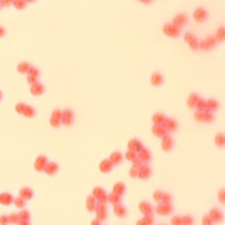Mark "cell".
Instances as JSON below:
<instances>
[{
  "instance_id": "37",
  "label": "cell",
  "mask_w": 225,
  "mask_h": 225,
  "mask_svg": "<svg viewBox=\"0 0 225 225\" xmlns=\"http://www.w3.org/2000/svg\"><path fill=\"white\" fill-rule=\"evenodd\" d=\"M196 109L199 110V111H207L208 109H207V100H206V99H200Z\"/></svg>"
},
{
  "instance_id": "6",
  "label": "cell",
  "mask_w": 225,
  "mask_h": 225,
  "mask_svg": "<svg viewBox=\"0 0 225 225\" xmlns=\"http://www.w3.org/2000/svg\"><path fill=\"white\" fill-rule=\"evenodd\" d=\"M187 23V14L184 13H180V14H176L174 16L173 21H172V24H173L174 27H177V28H181V27H184Z\"/></svg>"
},
{
  "instance_id": "7",
  "label": "cell",
  "mask_w": 225,
  "mask_h": 225,
  "mask_svg": "<svg viewBox=\"0 0 225 225\" xmlns=\"http://www.w3.org/2000/svg\"><path fill=\"white\" fill-rule=\"evenodd\" d=\"M163 32H165L166 35H169V37H177L180 30L177 27H174L172 23H166V24L163 26Z\"/></svg>"
},
{
  "instance_id": "57",
  "label": "cell",
  "mask_w": 225,
  "mask_h": 225,
  "mask_svg": "<svg viewBox=\"0 0 225 225\" xmlns=\"http://www.w3.org/2000/svg\"><path fill=\"white\" fill-rule=\"evenodd\" d=\"M16 109H17V111H19V113H24V110H26V104L19 103L17 106H16Z\"/></svg>"
},
{
  "instance_id": "29",
  "label": "cell",
  "mask_w": 225,
  "mask_h": 225,
  "mask_svg": "<svg viewBox=\"0 0 225 225\" xmlns=\"http://www.w3.org/2000/svg\"><path fill=\"white\" fill-rule=\"evenodd\" d=\"M114 214H116L117 217L122 218V217L127 215V208L122 206V204H117V206H114Z\"/></svg>"
},
{
  "instance_id": "33",
  "label": "cell",
  "mask_w": 225,
  "mask_h": 225,
  "mask_svg": "<svg viewBox=\"0 0 225 225\" xmlns=\"http://www.w3.org/2000/svg\"><path fill=\"white\" fill-rule=\"evenodd\" d=\"M214 142L217 144V146L222 148L225 145V135L222 134V132H218V134L215 135V138H214Z\"/></svg>"
},
{
  "instance_id": "11",
  "label": "cell",
  "mask_w": 225,
  "mask_h": 225,
  "mask_svg": "<svg viewBox=\"0 0 225 225\" xmlns=\"http://www.w3.org/2000/svg\"><path fill=\"white\" fill-rule=\"evenodd\" d=\"M155 211L158 212V214H161V215H167V214H170V212L173 211V207L170 206V204H162L159 203L156 208H155Z\"/></svg>"
},
{
  "instance_id": "63",
  "label": "cell",
  "mask_w": 225,
  "mask_h": 225,
  "mask_svg": "<svg viewBox=\"0 0 225 225\" xmlns=\"http://www.w3.org/2000/svg\"><path fill=\"white\" fill-rule=\"evenodd\" d=\"M0 99H1V93H0Z\"/></svg>"
},
{
  "instance_id": "56",
  "label": "cell",
  "mask_w": 225,
  "mask_h": 225,
  "mask_svg": "<svg viewBox=\"0 0 225 225\" xmlns=\"http://www.w3.org/2000/svg\"><path fill=\"white\" fill-rule=\"evenodd\" d=\"M26 1H21V0H19V1H14V6L17 7V9H24L26 7Z\"/></svg>"
},
{
  "instance_id": "51",
  "label": "cell",
  "mask_w": 225,
  "mask_h": 225,
  "mask_svg": "<svg viewBox=\"0 0 225 225\" xmlns=\"http://www.w3.org/2000/svg\"><path fill=\"white\" fill-rule=\"evenodd\" d=\"M201 222H203V225H214L212 219L210 218L208 215H204V217H203V219H201Z\"/></svg>"
},
{
  "instance_id": "25",
  "label": "cell",
  "mask_w": 225,
  "mask_h": 225,
  "mask_svg": "<svg viewBox=\"0 0 225 225\" xmlns=\"http://www.w3.org/2000/svg\"><path fill=\"white\" fill-rule=\"evenodd\" d=\"M96 206H97L96 199H94L91 194L87 196V199H86V208H87L89 211H94V210H96Z\"/></svg>"
},
{
  "instance_id": "49",
  "label": "cell",
  "mask_w": 225,
  "mask_h": 225,
  "mask_svg": "<svg viewBox=\"0 0 225 225\" xmlns=\"http://www.w3.org/2000/svg\"><path fill=\"white\" fill-rule=\"evenodd\" d=\"M190 48L193 49V51H197V49H200V41L199 39H194L193 42H190Z\"/></svg>"
},
{
  "instance_id": "17",
  "label": "cell",
  "mask_w": 225,
  "mask_h": 225,
  "mask_svg": "<svg viewBox=\"0 0 225 225\" xmlns=\"http://www.w3.org/2000/svg\"><path fill=\"white\" fill-rule=\"evenodd\" d=\"M58 169H59V166H58V163H56V162H48V163H46V166H45V169H44V172L46 174L52 176V174H55L56 172H58Z\"/></svg>"
},
{
  "instance_id": "46",
  "label": "cell",
  "mask_w": 225,
  "mask_h": 225,
  "mask_svg": "<svg viewBox=\"0 0 225 225\" xmlns=\"http://www.w3.org/2000/svg\"><path fill=\"white\" fill-rule=\"evenodd\" d=\"M204 121L206 122L214 121V113H211V111H206V113H204Z\"/></svg>"
},
{
  "instance_id": "50",
  "label": "cell",
  "mask_w": 225,
  "mask_h": 225,
  "mask_svg": "<svg viewBox=\"0 0 225 225\" xmlns=\"http://www.w3.org/2000/svg\"><path fill=\"white\" fill-rule=\"evenodd\" d=\"M170 224L172 225H181V217L180 215H174L172 221H170Z\"/></svg>"
},
{
  "instance_id": "5",
  "label": "cell",
  "mask_w": 225,
  "mask_h": 225,
  "mask_svg": "<svg viewBox=\"0 0 225 225\" xmlns=\"http://www.w3.org/2000/svg\"><path fill=\"white\" fill-rule=\"evenodd\" d=\"M94 211H96V214H97V218H96V219H99L100 222L107 218V206H106V204L97 203L96 210H94Z\"/></svg>"
},
{
  "instance_id": "19",
  "label": "cell",
  "mask_w": 225,
  "mask_h": 225,
  "mask_svg": "<svg viewBox=\"0 0 225 225\" xmlns=\"http://www.w3.org/2000/svg\"><path fill=\"white\" fill-rule=\"evenodd\" d=\"M152 174V169L148 166V165H144V166L139 169V172H138V177H141V179H148L149 176Z\"/></svg>"
},
{
  "instance_id": "35",
  "label": "cell",
  "mask_w": 225,
  "mask_h": 225,
  "mask_svg": "<svg viewBox=\"0 0 225 225\" xmlns=\"http://www.w3.org/2000/svg\"><path fill=\"white\" fill-rule=\"evenodd\" d=\"M214 37L218 39V41H224V39H225V27L224 26H219L218 30H217V34H215Z\"/></svg>"
},
{
  "instance_id": "24",
  "label": "cell",
  "mask_w": 225,
  "mask_h": 225,
  "mask_svg": "<svg viewBox=\"0 0 225 225\" xmlns=\"http://www.w3.org/2000/svg\"><path fill=\"white\" fill-rule=\"evenodd\" d=\"M113 167H114V165L109 159H106V161H101V163H100V172L101 173H109Z\"/></svg>"
},
{
  "instance_id": "13",
  "label": "cell",
  "mask_w": 225,
  "mask_h": 225,
  "mask_svg": "<svg viewBox=\"0 0 225 225\" xmlns=\"http://www.w3.org/2000/svg\"><path fill=\"white\" fill-rule=\"evenodd\" d=\"M142 148H144V145H142V142L138 138H134V139H131L128 142V151H132V152H136L138 154Z\"/></svg>"
},
{
  "instance_id": "3",
  "label": "cell",
  "mask_w": 225,
  "mask_h": 225,
  "mask_svg": "<svg viewBox=\"0 0 225 225\" xmlns=\"http://www.w3.org/2000/svg\"><path fill=\"white\" fill-rule=\"evenodd\" d=\"M75 121V113L73 110L71 109H66L62 111V124L66 125V127H71L72 124Z\"/></svg>"
},
{
  "instance_id": "16",
  "label": "cell",
  "mask_w": 225,
  "mask_h": 225,
  "mask_svg": "<svg viewBox=\"0 0 225 225\" xmlns=\"http://www.w3.org/2000/svg\"><path fill=\"white\" fill-rule=\"evenodd\" d=\"M38 76H39V71L37 69V68H31L30 69V72H28V83L31 84H35L37 83V80H38Z\"/></svg>"
},
{
  "instance_id": "38",
  "label": "cell",
  "mask_w": 225,
  "mask_h": 225,
  "mask_svg": "<svg viewBox=\"0 0 225 225\" xmlns=\"http://www.w3.org/2000/svg\"><path fill=\"white\" fill-rule=\"evenodd\" d=\"M194 224V218L191 215H184L181 217V225H193Z\"/></svg>"
},
{
  "instance_id": "55",
  "label": "cell",
  "mask_w": 225,
  "mask_h": 225,
  "mask_svg": "<svg viewBox=\"0 0 225 225\" xmlns=\"http://www.w3.org/2000/svg\"><path fill=\"white\" fill-rule=\"evenodd\" d=\"M144 219H145V222L148 225H154V217H152V214H151V215H145Z\"/></svg>"
},
{
  "instance_id": "23",
  "label": "cell",
  "mask_w": 225,
  "mask_h": 225,
  "mask_svg": "<svg viewBox=\"0 0 225 225\" xmlns=\"http://www.w3.org/2000/svg\"><path fill=\"white\" fill-rule=\"evenodd\" d=\"M32 196H34V191H32L30 187H23L21 190H20V197L24 200H31Z\"/></svg>"
},
{
  "instance_id": "59",
  "label": "cell",
  "mask_w": 225,
  "mask_h": 225,
  "mask_svg": "<svg viewBox=\"0 0 225 225\" xmlns=\"http://www.w3.org/2000/svg\"><path fill=\"white\" fill-rule=\"evenodd\" d=\"M19 225H30V221H27V219H20Z\"/></svg>"
},
{
  "instance_id": "22",
  "label": "cell",
  "mask_w": 225,
  "mask_h": 225,
  "mask_svg": "<svg viewBox=\"0 0 225 225\" xmlns=\"http://www.w3.org/2000/svg\"><path fill=\"white\" fill-rule=\"evenodd\" d=\"M139 210H141V212H142V214H145V215H151V214H152V211H154L152 206H151L149 203H146V201H142V203H139Z\"/></svg>"
},
{
  "instance_id": "43",
  "label": "cell",
  "mask_w": 225,
  "mask_h": 225,
  "mask_svg": "<svg viewBox=\"0 0 225 225\" xmlns=\"http://www.w3.org/2000/svg\"><path fill=\"white\" fill-rule=\"evenodd\" d=\"M128 161H131V162H134L136 158H138V155H136V152H132V151H127V154L124 155Z\"/></svg>"
},
{
  "instance_id": "47",
  "label": "cell",
  "mask_w": 225,
  "mask_h": 225,
  "mask_svg": "<svg viewBox=\"0 0 225 225\" xmlns=\"http://www.w3.org/2000/svg\"><path fill=\"white\" fill-rule=\"evenodd\" d=\"M162 196H163V191H161V190H156V191L154 193V200H155V201H158V203H161Z\"/></svg>"
},
{
  "instance_id": "20",
  "label": "cell",
  "mask_w": 225,
  "mask_h": 225,
  "mask_svg": "<svg viewBox=\"0 0 225 225\" xmlns=\"http://www.w3.org/2000/svg\"><path fill=\"white\" fill-rule=\"evenodd\" d=\"M151 83L154 84V86H161V84L163 83V76H162V73L154 72V73L151 75Z\"/></svg>"
},
{
  "instance_id": "9",
  "label": "cell",
  "mask_w": 225,
  "mask_h": 225,
  "mask_svg": "<svg viewBox=\"0 0 225 225\" xmlns=\"http://www.w3.org/2000/svg\"><path fill=\"white\" fill-rule=\"evenodd\" d=\"M61 124H62V110H54L51 116V125L59 127Z\"/></svg>"
},
{
  "instance_id": "40",
  "label": "cell",
  "mask_w": 225,
  "mask_h": 225,
  "mask_svg": "<svg viewBox=\"0 0 225 225\" xmlns=\"http://www.w3.org/2000/svg\"><path fill=\"white\" fill-rule=\"evenodd\" d=\"M24 116L27 117H34L35 116V109L31 107V106H26V110H24V113H23Z\"/></svg>"
},
{
  "instance_id": "1",
  "label": "cell",
  "mask_w": 225,
  "mask_h": 225,
  "mask_svg": "<svg viewBox=\"0 0 225 225\" xmlns=\"http://www.w3.org/2000/svg\"><path fill=\"white\" fill-rule=\"evenodd\" d=\"M91 196L96 199L97 203H101V204H106L107 203V194H106V191H104L103 187H94L93 189V193H91Z\"/></svg>"
},
{
  "instance_id": "21",
  "label": "cell",
  "mask_w": 225,
  "mask_h": 225,
  "mask_svg": "<svg viewBox=\"0 0 225 225\" xmlns=\"http://www.w3.org/2000/svg\"><path fill=\"white\" fill-rule=\"evenodd\" d=\"M122 158H124V155L120 152V151H116V152H113L111 154V156H110L109 161L113 163V165H118V163H121Z\"/></svg>"
},
{
  "instance_id": "18",
  "label": "cell",
  "mask_w": 225,
  "mask_h": 225,
  "mask_svg": "<svg viewBox=\"0 0 225 225\" xmlns=\"http://www.w3.org/2000/svg\"><path fill=\"white\" fill-rule=\"evenodd\" d=\"M200 99H201V97H200L197 93H191V94L189 96V99H187V106H189L190 109H196Z\"/></svg>"
},
{
  "instance_id": "15",
  "label": "cell",
  "mask_w": 225,
  "mask_h": 225,
  "mask_svg": "<svg viewBox=\"0 0 225 225\" xmlns=\"http://www.w3.org/2000/svg\"><path fill=\"white\" fill-rule=\"evenodd\" d=\"M46 163H48L46 156H44V155H39L38 158H37V161H35V165H34V166H35V169H37L38 172H44Z\"/></svg>"
},
{
  "instance_id": "30",
  "label": "cell",
  "mask_w": 225,
  "mask_h": 225,
  "mask_svg": "<svg viewBox=\"0 0 225 225\" xmlns=\"http://www.w3.org/2000/svg\"><path fill=\"white\" fill-rule=\"evenodd\" d=\"M152 132H154L156 136H161V138H163L165 135H167L166 129L163 128V125H154V127H152Z\"/></svg>"
},
{
  "instance_id": "41",
  "label": "cell",
  "mask_w": 225,
  "mask_h": 225,
  "mask_svg": "<svg viewBox=\"0 0 225 225\" xmlns=\"http://www.w3.org/2000/svg\"><path fill=\"white\" fill-rule=\"evenodd\" d=\"M204 113H206V111H199V110H197V111L194 113V120L199 121V122H203L204 121Z\"/></svg>"
},
{
  "instance_id": "34",
  "label": "cell",
  "mask_w": 225,
  "mask_h": 225,
  "mask_svg": "<svg viewBox=\"0 0 225 225\" xmlns=\"http://www.w3.org/2000/svg\"><path fill=\"white\" fill-rule=\"evenodd\" d=\"M107 201L111 203V204H114V206H117V204H121V197L117 196V194H114V193H111V194L107 196Z\"/></svg>"
},
{
  "instance_id": "60",
  "label": "cell",
  "mask_w": 225,
  "mask_h": 225,
  "mask_svg": "<svg viewBox=\"0 0 225 225\" xmlns=\"http://www.w3.org/2000/svg\"><path fill=\"white\" fill-rule=\"evenodd\" d=\"M136 225H148V224L145 222V219H144V218H141V219H138V222H136Z\"/></svg>"
},
{
  "instance_id": "53",
  "label": "cell",
  "mask_w": 225,
  "mask_h": 225,
  "mask_svg": "<svg viewBox=\"0 0 225 225\" xmlns=\"http://www.w3.org/2000/svg\"><path fill=\"white\" fill-rule=\"evenodd\" d=\"M132 163H134V167H136V169H141V167L144 166V165H145V163H144V162H142L141 159H138V158H136V159H135V161L132 162Z\"/></svg>"
},
{
  "instance_id": "62",
  "label": "cell",
  "mask_w": 225,
  "mask_h": 225,
  "mask_svg": "<svg viewBox=\"0 0 225 225\" xmlns=\"http://www.w3.org/2000/svg\"><path fill=\"white\" fill-rule=\"evenodd\" d=\"M3 34H4V28H3V27H0V37H1Z\"/></svg>"
},
{
  "instance_id": "48",
  "label": "cell",
  "mask_w": 225,
  "mask_h": 225,
  "mask_svg": "<svg viewBox=\"0 0 225 225\" xmlns=\"http://www.w3.org/2000/svg\"><path fill=\"white\" fill-rule=\"evenodd\" d=\"M19 214H11V215H9V222H14V224H19Z\"/></svg>"
},
{
  "instance_id": "54",
  "label": "cell",
  "mask_w": 225,
  "mask_h": 225,
  "mask_svg": "<svg viewBox=\"0 0 225 225\" xmlns=\"http://www.w3.org/2000/svg\"><path fill=\"white\" fill-rule=\"evenodd\" d=\"M138 172H139V169H136V167H131V170H129V176L131 177H138Z\"/></svg>"
},
{
  "instance_id": "8",
  "label": "cell",
  "mask_w": 225,
  "mask_h": 225,
  "mask_svg": "<svg viewBox=\"0 0 225 225\" xmlns=\"http://www.w3.org/2000/svg\"><path fill=\"white\" fill-rule=\"evenodd\" d=\"M177 121L174 120V118H167L165 120V122H163V128L166 129V132L169 134V132H174L176 129H177Z\"/></svg>"
},
{
  "instance_id": "58",
  "label": "cell",
  "mask_w": 225,
  "mask_h": 225,
  "mask_svg": "<svg viewBox=\"0 0 225 225\" xmlns=\"http://www.w3.org/2000/svg\"><path fill=\"white\" fill-rule=\"evenodd\" d=\"M0 224L1 225L9 224V217H7V215H1V217H0Z\"/></svg>"
},
{
  "instance_id": "27",
  "label": "cell",
  "mask_w": 225,
  "mask_h": 225,
  "mask_svg": "<svg viewBox=\"0 0 225 225\" xmlns=\"http://www.w3.org/2000/svg\"><path fill=\"white\" fill-rule=\"evenodd\" d=\"M45 91V87H44V84H41V83H37L35 84H32L31 86V93L34 94V96H39V94H42Z\"/></svg>"
},
{
  "instance_id": "10",
  "label": "cell",
  "mask_w": 225,
  "mask_h": 225,
  "mask_svg": "<svg viewBox=\"0 0 225 225\" xmlns=\"http://www.w3.org/2000/svg\"><path fill=\"white\" fill-rule=\"evenodd\" d=\"M208 217L212 219V222L215 224V222H222V219H224V215H222V211L219 210V208H212L210 214H208Z\"/></svg>"
},
{
  "instance_id": "61",
  "label": "cell",
  "mask_w": 225,
  "mask_h": 225,
  "mask_svg": "<svg viewBox=\"0 0 225 225\" xmlns=\"http://www.w3.org/2000/svg\"><path fill=\"white\" fill-rule=\"evenodd\" d=\"M90 225H101V222H100L99 219H93V221H91V224H90Z\"/></svg>"
},
{
  "instance_id": "36",
  "label": "cell",
  "mask_w": 225,
  "mask_h": 225,
  "mask_svg": "<svg viewBox=\"0 0 225 225\" xmlns=\"http://www.w3.org/2000/svg\"><path fill=\"white\" fill-rule=\"evenodd\" d=\"M31 68L32 66L28 62H21V64H19V72H21V73H28Z\"/></svg>"
},
{
  "instance_id": "31",
  "label": "cell",
  "mask_w": 225,
  "mask_h": 225,
  "mask_svg": "<svg viewBox=\"0 0 225 225\" xmlns=\"http://www.w3.org/2000/svg\"><path fill=\"white\" fill-rule=\"evenodd\" d=\"M13 196L11 194H9V193H3V194H0V203L1 204H4V206H9V204H11L13 203Z\"/></svg>"
},
{
  "instance_id": "26",
  "label": "cell",
  "mask_w": 225,
  "mask_h": 225,
  "mask_svg": "<svg viewBox=\"0 0 225 225\" xmlns=\"http://www.w3.org/2000/svg\"><path fill=\"white\" fill-rule=\"evenodd\" d=\"M152 120H154V125H163V122L166 120V116L163 113H155Z\"/></svg>"
},
{
  "instance_id": "52",
  "label": "cell",
  "mask_w": 225,
  "mask_h": 225,
  "mask_svg": "<svg viewBox=\"0 0 225 225\" xmlns=\"http://www.w3.org/2000/svg\"><path fill=\"white\" fill-rule=\"evenodd\" d=\"M218 199H219V203H221V204H225V189H221V190H219Z\"/></svg>"
},
{
  "instance_id": "4",
  "label": "cell",
  "mask_w": 225,
  "mask_h": 225,
  "mask_svg": "<svg viewBox=\"0 0 225 225\" xmlns=\"http://www.w3.org/2000/svg\"><path fill=\"white\" fill-rule=\"evenodd\" d=\"M207 17H208V13H207V10L204 7H197L196 10H194L193 13V19L196 21H199V23H203V21H206Z\"/></svg>"
},
{
  "instance_id": "44",
  "label": "cell",
  "mask_w": 225,
  "mask_h": 225,
  "mask_svg": "<svg viewBox=\"0 0 225 225\" xmlns=\"http://www.w3.org/2000/svg\"><path fill=\"white\" fill-rule=\"evenodd\" d=\"M19 218L20 219H27V221H30V212L27 211V210H21L19 212Z\"/></svg>"
},
{
  "instance_id": "28",
  "label": "cell",
  "mask_w": 225,
  "mask_h": 225,
  "mask_svg": "<svg viewBox=\"0 0 225 225\" xmlns=\"http://www.w3.org/2000/svg\"><path fill=\"white\" fill-rule=\"evenodd\" d=\"M113 193L121 197L122 194L125 193V184H124V183H121V181L116 183V184H114V189H113Z\"/></svg>"
},
{
  "instance_id": "2",
  "label": "cell",
  "mask_w": 225,
  "mask_h": 225,
  "mask_svg": "<svg viewBox=\"0 0 225 225\" xmlns=\"http://www.w3.org/2000/svg\"><path fill=\"white\" fill-rule=\"evenodd\" d=\"M218 42V39L215 38L214 35H210V37H207L206 39H203V41H200V49H204V51H208V49H211L214 48L215 45Z\"/></svg>"
},
{
  "instance_id": "12",
  "label": "cell",
  "mask_w": 225,
  "mask_h": 225,
  "mask_svg": "<svg viewBox=\"0 0 225 225\" xmlns=\"http://www.w3.org/2000/svg\"><path fill=\"white\" fill-rule=\"evenodd\" d=\"M172 148H173V138L167 134L162 138V149L169 152V151H172Z\"/></svg>"
},
{
  "instance_id": "39",
  "label": "cell",
  "mask_w": 225,
  "mask_h": 225,
  "mask_svg": "<svg viewBox=\"0 0 225 225\" xmlns=\"http://www.w3.org/2000/svg\"><path fill=\"white\" fill-rule=\"evenodd\" d=\"M194 39H197V37H196V34H194V32L187 31L186 34H184V41H186V42H189V44H190V42H193Z\"/></svg>"
},
{
  "instance_id": "64",
  "label": "cell",
  "mask_w": 225,
  "mask_h": 225,
  "mask_svg": "<svg viewBox=\"0 0 225 225\" xmlns=\"http://www.w3.org/2000/svg\"><path fill=\"white\" fill-rule=\"evenodd\" d=\"M159 225H163V224H159Z\"/></svg>"
},
{
  "instance_id": "32",
  "label": "cell",
  "mask_w": 225,
  "mask_h": 225,
  "mask_svg": "<svg viewBox=\"0 0 225 225\" xmlns=\"http://www.w3.org/2000/svg\"><path fill=\"white\" fill-rule=\"evenodd\" d=\"M219 107V104L217 100H214V99H210V100H207V111H211V113H214V111H217Z\"/></svg>"
},
{
  "instance_id": "45",
  "label": "cell",
  "mask_w": 225,
  "mask_h": 225,
  "mask_svg": "<svg viewBox=\"0 0 225 225\" xmlns=\"http://www.w3.org/2000/svg\"><path fill=\"white\" fill-rule=\"evenodd\" d=\"M13 201H14V204L19 207V208H23V207L26 206V200L21 199V197H17V199H14Z\"/></svg>"
},
{
  "instance_id": "42",
  "label": "cell",
  "mask_w": 225,
  "mask_h": 225,
  "mask_svg": "<svg viewBox=\"0 0 225 225\" xmlns=\"http://www.w3.org/2000/svg\"><path fill=\"white\" fill-rule=\"evenodd\" d=\"M161 203L162 204H170V203H172V196H170L169 193H163Z\"/></svg>"
},
{
  "instance_id": "14",
  "label": "cell",
  "mask_w": 225,
  "mask_h": 225,
  "mask_svg": "<svg viewBox=\"0 0 225 225\" xmlns=\"http://www.w3.org/2000/svg\"><path fill=\"white\" fill-rule=\"evenodd\" d=\"M136 155H138V159H141L145 165H146L151 159H152V154H151V151H149V149H146V148H142Z\"/></svg>"
}]
</instances>
